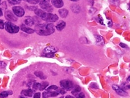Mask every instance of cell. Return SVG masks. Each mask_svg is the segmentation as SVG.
<instances>
[{
    "instance_id": "12",
    "label": "cell",
    "mask_w": 130,
    "mask_h": 98,
    "mask_svg": "<svg viewBox=\"0 0 130 98\" xmlns=\"http://www.w3.org/2000/svg\"><path fill=\"white\" fill-rule=\"evenodd\" d=\"M34 13L36 14L37 16L39 17L41 19H43L44 20L45 16H46V15H47V12L43 11L42 9H38V8H37V9L34 11Z\"/></svg>"
},
{
    "instance_id": "18",
    "label": "cell",
    "mask_w": 130,
    "mask_h": 98,
    "mask_svg": "<svg viewBox=\"0 0 130 98\" xmlns=\"http://www.w3.org/2000/svg\"><path fill=\"white\" fill-rule=\"evenodd\" d=\"M58 13H59V16H60L61 18H66V17L67 16V15H68V11L66 8L59 9Z\"/></svg>"
},
{
    "instance_id": "4",
    "label": "cell",
    "mask_w": 130,
    "mask_h": 98,
    "mask_svg": "<svg viewBox=\"0 0 130 98\" xmlns=\"http://www.w3.org/2000/svg\"><path fill=\"white\" fill-rule=\"evenodd\" d=\"M39 5L41 6V8L43 9V11H45L47 13H51V12L53 11V7L49 4V2H43V1H40Z\"/></svg>"
},
{
    "instance_id": "11",
    "label": "cell",
    "mask_w": 130,
    "mask_h": 98,
    "mask_svg": "<svg viewBox=\"0 0 130 98\" xmlns=\"http://www.w3.org/2000/svg\"><path fill=\"white\" fill-rule=\"evenodd\" d=\"M24 24L26 26L28 27H32L34 25V20L33 18L30 16L25 17V18L24 19Z\"/></svg>"
},
{
    "instance_id": "6",
    "label": "cell",
    "mask_w": 130,
    "mask_h": 98,
    "mask_svg": "<svg viewBox=\"0 0 130 98\" xmlns=\"http://www.w3.org/2000/svg\"><path fill=\"white\" fill-rule=\"evenodd\" d=\"M112 88L113 90L115 91V92L118 94V95H120V96H127V92L122 89V88L118 86V85H113L112 86Z\"/></svg>"
},
{
    "instance_id": "20",
    "label": "cell",
    "mask_w": 130,
    "mask_h": 98,
    "mask_svg": "<svg viewBox=\"0 0 130 98\" xmlns=\"http://www.w3.org/2000/svg\"><path fill=\"white\" fill-rule=\"evenodd\" d=\"M34 74L37 77H39L41 79H42V80H45L46 79V76L44 75V74L42 72H40V71H36L35 72H34Z\"/></svg>"
},
{
    "instance_id": "41",
    "label": "cell",
    "mask_w": 130,
    "mask_h": 98,
    "mask_svg": "<svg viewBox=\"0 0 130 98\" xmlns=\"http://www.w3.org/2000/svg\"><path fill=\"white\" fill-rule=\"evenodd\" d=\"M65 98H74L73 96H71V95H67V96H66Z\"/></svg>"
},
{
    "instance_id": "22",
    "label": "cell",
    "mask_w": 130,
    "mask_h": 98,
    "mask_svg": "<svg viewBox=\"0 0 130 98\" xmlns=\"http://www.w3.org/2000/svg\"><path fill=\"white\" fill-rule=\"evenodd\" d=\"M72 11L75 13H78L80 12V7L78 5H74L71 6Z\"/></svg>"
},
{
    "instance_id": "34",
    "label": "cell",
    "mask_w": 130,
    "mask_h": 98,
    "mask_svg": "<svg viewBox=\"0 0 130 98\" xmlns=\"http://www.w3.org/2000/svg\"><path fill=\"white\" fill-rule=\"evenodd\" d=\"M33 98H41V93L40 92H37L35 93L33 96Z\"/></svg>"
},
{
    "instance_id": "2",
    "label": "cell",
    "mask_w": 130,
    "mask_h": 98,
    "mask_svg": "<svg viewBox=\"0 0 130 98\" xmlns=\"http://www.w3.org/2000/svg\"><path fill=\"white\" fill-rule=\"evenodd\" d=\"M5 29L10 34H15L18 32V31L20 30L19 27H18L17 25L13 24L10 21H7L5 23Z\"/></svg>"
},
{
    "instance_id": "29",
    "label": "cell",
    "mask_w": 130,
    "mask_h": 98,
    "mask_svg": "<svg viewBox=\"0 0 130 98\" xmlns=\"http://www.w3.org/2000/svg\"><path fill=\"white\" fill-rule=\"evenodd\" d=\"M57 91L59 92V94H62V95H64V94L66 93V90L63 89V88H58L57 90Z\"/></svg>"
},
{
    "instance_id": "15",
    "label": "cell",
    "mask_w": 130,
    "mask_h": 98,
    "mask_svg": "<svg viewBox=\"0 0 130 98\" xmlns=\"http://www.w3.org/2000/svg\"><path fill=\"white\" fill-rule=\"evenodd\" d=\"M33 90L31 89H27L23 90V91L21 92V94L25 97H31L33 96Z\"/></svg>"
},
{
    "instance_id": "1",
    "label": "cell",
    "mask_w": 130,
    "mask_h": 98,
    "mask_svg": "<svg viewBox=\"0 0 130 98\" xmlns=\"http://www.w3.org/2000/svg\"><path fill=\"white\" fill-rule=\"evenodd\" d=\"M34 32L40 36H48L55 32V27L52 23L38 24L34 27Z\"/></svg>"
},
{
    "instance_id": "37",
    "label": "cell",
    "mask_w": 130,
    "mask_h": 98,
    "mask_svg": "<svg viewBox=\"0 0 130 98\" xmlns=\"http://www.w3.org/2000/svg\"><path fill=\"white\" fill-rule=\"evenodd\" d=\"M6 64L5 62H0V67H2V68H4V67H6Z\"/></svg>"
},
{
    "instance_id": "27",
    "label": "cell",
    "mask_w": 130,
    "mask_h": 98,
    "mask_svg": "<svg viewBox=\"0 0 130 98\" xmlns=\"http://www.w3.org/2000/svg\"><path fill=\"white\" fill-rule=\"evenodd\" d=\"M40 85H41V83H34L32 87L34 90H39Z\"/></svg>"
},
{
    "instance_id": "47",
    "label": "cell",
    "mask_w": 130,
    "mask_h": 98,
    "mask_svg": "<svg viewBox=\"0 0 130 98\" xmlns=\"http://www.w3.org/2000/svg\"><path fill=\"white\" fill-rule=\"evenodd\" d=\"M129 10H130V3H129Z\"/></svg>"
},
{
    "instance_id": "26",
    "label": "cell",
    "mask_w": 130,
    "mask_h": 98,
    "mask_svg": "<svg viewBox=\"0 0 130 98\" xmlns=\"http://www.w3.org/2000/svg\"><path fill=\"white\" fill-rule=\"evenodd\" d=\"M25 1L31 4H36L37 3L40 2V0H25Z\"/></svg>"
},
{
    "instance_id": "25",
    "label": "cell",
    "mask_w": 130,
    "mask_h": 98,
    "mask_svg": "<svg viewBox=\"0 0 130 98\" xmlns=\"http://www.w3.org/2000/svg\"><path fill=\"white\" fill-rule=\"evenodd\" d=\"M22 0H8V2L11 5H15V4H18L21 2Z\"/></svg>"
},
{
    "instance_id": "49",
    "label": "cell",
    "mask_w": 130,
    "mask_h": 98,
    "mask_svg": "<svg viewBox=\"0 0 130 98\" xmlns=\"http://www.w3.org/2000/svg\"><path fill=\"white\" fill-rule=\"evenodd\" d=\"M0 3H1V0H0Z\"/></svg>"
},
{
    "instance_id": "35",
    "label": "cell",
    "mask_w": 130,
    "mask_h": 98,
    "mask_svg": "<svg viewBox=\"0 0 130 98\" xmlns=\"http://www.w3.org/2000/svg\"><path fill=\"white\" fill-rule=\"evenodd\" d=\"M96 11V9L94 8H91L90 9V14H94Z\"/></svg>"
},
{
    "instance_id": "46",
    "label": "cell",
    "mask_w": 130,
    "mask_h": 98,
    "mask_svg": "<svg viewBox=\"0 0 130 98\" xmlns=\"http://www.w3.org/2000/svg\"><path fill=\"white\" fill-rule=\"evenodd\" d=\"M19 98H26V97H23V96H20Z\"/></svg>"
},
{
    "instance_id": "7",
    "label": "cell",
    "mask_w": 130,
    "mask_h": 98,
    "mask_svg": "<svg viewBox=\"0 0 130 98\" xmlns=\"http://www.w3.org/2000/svg\"><path fill=\"white\" fill-rule=\"evenodd\" d=\"M59 19L58 16H57L56 14H53L51 13H47V15L45 16L44 20L47 21L49 22H55L57 21Z\"/></svg>"
},
{
    "instance_id": "14",
    "label": "cell",
    "mask_w": 130,
    "mask_h": 98,
    "mask_svg": "<svg viewBox=\"0 0 130 98\" xmlns=\"http://www.w3.org/2000/svg\"><path fill=\"white\" fill-rule=\"evenodd\" d=\"M20 30L23 31V32H25L27 34H33L34 32V29H31L30 27H27L25 25H23L20 26Z\"/></svg>"
},
{
    "instance_id": "32",
    "label": "cell",
    "mask_w": 130,
    "mask_h": 98,
    "mask_svg": "<svg viewBox=\"0 0 130 98\" xmlns=\"http://www.w3.org/2000/svg\"><path fill=\"white\" fill-rule=\"evenodd\" d=\"M42 56L46 58H53L55 56V54H42Z\"/></svg>"
},
{
    "instance_id": "28",
    "label": "cell",
    "mask_w": 130,
    "mask_h": 98,
    "mask_svg": "<svg viewBox=\"0 0 130 98\" xmlns=\"http://www.w3.org/2000/svg\"><path fill=\"white\" fill-rule=\"evenodd\" d=\"M90 86V88H94V89H98V88H99V86H98V85H97L96 83H92Z\"/></svg>"
},
{
    "instance_id": "36",
    "label": "cell",
    "mask_w": 130,
    "mask_h": 98,
    "mask_svg": "<svg viewBox=\"0 0 130 98\" xmlns=\"http://www.w3.org/2000/svg\"><path fill=\"white\" fill-rule=\"evenodd\" d=\"M120 46L122 48H128V46H127V45L124 44V43H120Z\"/></svg>"
},
{
    "instance_id": "21",
    "label": "cell",
    "mask_w": 130,
    "mask_h": 98,
    "mask_svg": "<svg viewBox=\"0 0 130 98\" xmlns=\"http://www.w3.org/2000/svg\"><path fill=\"white\" fill-rule=\"evenodd\" d=\"M9 95H13V92L12 91H3V92H0V98H6Z\"/></svg>"
},
{
    "instance_id": "24",
    "label": "cell",
    "mask_w": 130,
    "mask_h": 98,
    "mask_svg": "<svg viewBox=\"0 0 130 98\" xmlns=\"http://www.w3.org/2000/svg\"><path fill=\"white\" fill-rule=\"evenodd\" d=\"M48 82H43V83H41L40 85V88H39V90H45L47 88V87L48 86Z\"/></svg>"
},
{
    "instance_id": "43",
    "label": "cell",
    "mask_w": 130,
    "mask_h": 98,
    "mask_svg": "<svg viewBox=\"0 0 130 98\" xmlns=\"http://www.w3.org/2000/svg\"><path fill=\"white\" fill-rule=\"evenodd\" d=\"M127 81H130V76H129V77H128V78H127Z\"/></svg>"
},
{
    "instance_id": "39",
    "label": "cell",
    "mask_w": 130,
    "mask_h": 98,
    "mask_svg": "<svg viewBox=\"0 0 130 98\" xmlns=\"http://www.w3.org/2000/svg\"><path fill=\"white\" fill-rule=\"evenodd\" d=\"M88 2L89 3H90V4L91 6H93L94 5V1L93 0H88Z\"/></svg>"
},
{
    "instance_id": "33",
    "label": "cell",
    "mask_w": 130,
    "mask_h": 98,
    "mask_svg": "<svg viewBox=\"0 0 130 98\" xmlns=\"http://www.w3.org/2000/svg\"><path fill=\"white\" fill-rule=\"evenodd\" d=\"M98 18H99V23H100L101 25H104V22H103V18H102V16H99Z\"/></svg>"
},
{
    "instance_id": "40",
    "label": "cell",
    "mask_w": 130,
    "mask_h": 98,
    "mask_svg": "<svg viewBox=\"0 0 130 98\" xmlns=\"http://www.w3.org/2000/svg\"><path fill=\"white\" fill-rule=\"evenodd\" d=\"M3 16V12H2V9L0 8V17Z\"/></svg>"
},
{
    "instance_id": "16",
    "label": "cell",
    "mask_w": 130,
    "mask_h": 98,
    "mask_svg": "<svg viewBox=\"0 0 130 98\" xmlns=\"http://www.w3.org/2000/svg\"><path fill=\"white\" fill-rule=\"evenodd\" d=\"M95 39H96V44L100 46H104L105 44V41L104 39L100 35H95Z\"/></svg>"
},
{
    "instance_id": "38",
    "label": "cell",
    "mask_w": 130,
    "mask_h": 98,
    "mask_svg": "<svg viewBox=\"0 0 130 98\" xmlns=\"http://www.w3.org/2000/svg\"><path fill=\"white\" fill-rule=\"evenodd\" d=\"M108 27H112L113 26V22H112V20H109L108 22Z\"/></svg>"
},
{
    "instance_id": "3",
    "label": "cell",
    "mask_w": 130,
    "mask_h": 98,
    "mask_svg": "<svg viewBox=\"0 0 130 98\" xmlns=\"http://www.w3.org/2000/svg\"><path fill=\"white\" fill-rule=\"evenodd\" d=\"M60 86L66 91H69L73 90L74 86L72 81L69 80H62L60 81Z\"/></svg>"
},
{
    "instance_id": "13",
    "label": "cell",
    "mask_w": 130,
    "mask_h": 98,
    "mask_svg": "<svg viewBox=\"0 0 130 98\" xmlns=\"http://www.w3.org/2000/svg\"><path fill=\"white\" fill-rule=\"evenodd\" d=\"M51 3L55 8H60L64 6L63 0H51Z\"/></svg>"
},
{
    "instance_id": "10",
    "label": "cell",
    "mask_w": 130,
    "mask_h": 98,
    "mask_svg": "<svg viewBox=\"0 0 130 98\" xmlns=\"http://www.w3.org/2000/svg\"><path fill=\"white\" fill-rule=\"evenodd\" d=\"M59 95V92L57 91H45L43 92V98H49L57 97Z\"/></svg>"
},
{
    "instance_id": "9",
    "label": "cell",
    "mask_w": 130,
    "mask_h": 98,
    "mask_svg": "<svg viewBox=\"0 0 130 98\" xmlns=\"http://www.w3.org/2000/svg\"><path fill=\"white\" fill-rule=\"evenodd\" d=\"M57 51V48L54 47L53 46H49L48 47L45 48L42 54H55Z\"/></svg>"
},
{
    "instance_id": "17",
    "label": "cell",
    "mask_w": 130,
    "mask_h": 98,
    "mask_svg": "<svg viewBox=\"0 0 130 98\" xmlns=\"http://www.w3.org/2000/svg\"><path fill=\"white\" fill-rule=\"evenodd\" d=\"M66 27V23H65L64 21H61V22H59L57 25L55 26V27L58 31H62L64 28Z\"/></svg>"
},
{
    "instance_id": "23",
    "label": "cell",
    "mask_w": 130,
    "mask_h": 98,
    "mask_svg": "<svg viewBox=\"0 0 130 98\" xmlns=\"http://www.w3.org/2000/svg\"><path fill=\"white\" fill-rule=\"evenodd\" d=\"M58 88V87L55 86V85H53L51 86L48 87L46 88V91H57V90Z\"/></svg>"
},
{
    "instance_id": "44",
    "label": "cell",
    "mask_w": 130,
    "mask_h": 98,
    "mask_svg": "<svg viewBox=\"0 0 130 98\" xmlns=\"http://www.w3.org/2000/svg\"><path fill=\"white\" fill-rule=\"evenodd\" d=\"M71 2H78V1H79V0H70Z\"/></svg>"
},
{
    "instance_id": "45",
    "label": "cell",
    "mask_w": 130,
    "mask_h": 98,
    "mask_svg": "<svg viewBox=\"0 0 130 98\" xmlns=\"http://www.w3.org/2000/svg\"><path fill=\"white\" fill-rule=\"evenodd\" d=\"M127 88H129V89H130V84L129 85H128V86H127Z\"/></svg>"
},
{
    "instance_id": "19",
    "label": "cell",
    "mask_w": 130,
    "mask_h": 98,
    "mask_svg": "<svg viewBox=\"0 0 130 98\" xmlns=\"http://www.w3.org/2000/svg\"><path fill=\"white\" fill-rule=\"evenodd\" d=\"M80 91H81V88H80V86L76 85V86H75L74 87V88L72 90V94L75 95V96H76L79 92H80Z\"/></svg>"
},
{
    "instance_id": "42",
    "label": "cell",
    "mask_w": 130,
    "mask_h": 98,
    "mask_svg": "<svg viewBox=\"0 0 130 98\" xmlns=\"http://www.w3.org/2000/svg\"><path fill=\"white\" fill-rule=\"evenodd\" d=\"M40 1H43V2H49L50 0H40Z\"/></svg>"
},
{
    "instance_id": "30",
    "label": "cell",
    "mask_w": 130,
    "mask_h": 98,
    "mask_svg": "<svg viewBox=\"0 0 130 98\" xmlns=\"http://www.w3.org/2000/svg\"><path fill=\"white\" fill-rule=\"evenodd\" d=\"M85 94L83 92H79L78 95L76 96V98H85Z\"/></svg>"
},
{
    "instance_id": "31",
    "label": "cell",
    "mask_w": 130,
    "mask_h": 98,
    "mask_svg": "<svg viewBox=\"0 0 130 98\" xmlns=\"http://www.w3.org/2000/svg\"><path fill=\"white\" fill-rule=\"evenodd\" d=\"M4 28H5V23L4 22V21L0 19V29L2 30Z\"/></svg>"
},
{
    "instance_id": "5",
    "label": "cell",
    "mask_w": 130,
    "mask_h": 98,
    "mask_svg": "<svg viewBox=\"0 0 130 98\" xmlns=\"http://www.w3.org/2000/svg\"><path fill=\"white\" fill-rule=\"evenodd\" d=\"M12 10H13V13L17 17H23L25 15V10L20 6H13Z\"/></svg>"
},
{
    "instance_id": "48",
    "label": "cell",
    "mask_w": 130,
    "mask_h": 98,
    "mask_svg": "<svg viewBox=\"0 0 130 98\" xmlns=\"http://www.w3.org/2000/svg\"><path fill=\"white\" fill-rule=\"evenodd\" d=\"M60 98H64V97H60Z\"/></svg>"
},
{
    "instance_id": "8",
    "label": "cell",
    "mask_w": 130,
    "mask_h": 98,
    "mask_svg": "<svg viewBox=\"0 0 130 98\" xmlns=\"http://www.w3.org/2000/svg\"><path fill=\"white\" fill-rule=\"evenodd\" d=\"M5 17H6V18L9 21H12V22H15V21H17L18 18L17 16L15 15L13 13H12L11 11H6V13H5Z\"/></svg>"
}]
</instances>
